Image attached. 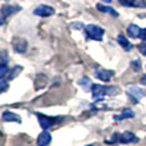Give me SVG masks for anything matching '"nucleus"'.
<instances>
[{
  "instance_id": "4be33fe9",
  "label": "nucleus",
  "mask_w": 146,
  "mask_h": 146,
  "mask_svg": "<svg viewBox=\"0 0 146 146\" xmlns=\"http://www.w3.org/2000/svg\"><path fill=\"white\" fill-rule=\"evenodd\" d=\"M0 58H1V63L0 64H8V54L5 50H3L0 53Z\"/></svg>"
},
{
  "instance_id": "412c9836",
  "label": "nucleus",
  "mask_w": 146,
  "mask_h": 146,
  "mask_svg": "<svg viewBox=\"0 0 146 146\" xmlns=\"http://www.w3.org/2000/svg\"><path fill=\"white\" fill-rule=\"evenodd\" d=\"M137 48H139V51L142 55H146V41H142L140 45H137Z\"/></svg>"
},
{
  "instance_id": "c85d7f7f",
  "label": "nucleus",
  "mask_w": 146,
  "mask_h": 146,
  "mask_svg": "<svg viewBox=\"0 0 146 146\" xmlns=\"http://www.w3.org/2000/svg\"><path fill=\"white\" fill-rule=\"evenodd\" d=\"M4 1H7V0H4Z\"/></svg>"
},
{
  "instance_id": "1a4fd4ad",
  "label": "nucleus",
  "mask_w": 146,
  "mask_h": 146,
  "mask_svg": "<svg viewBox=\"0 0 146 146\" xmlns=\"http://www.w3.org/2000/svg\"><path fill=\"white\" fill-rule=\"evenodd\" d=\"M95 76L99 78V80L103 81V82H109L110 78L114 76V71H111V69L99 68V69H96L95 71Z\"/></svg>"
},
{
  "instance_id": "f3484780",
  "label": "nucleus",
  "mask_w": 146,
  "mask_h": 146,
  "mask_svg": "<svg viewBox=\"0 0 146 146\" xmlns=\"http://www.w3.org/2000/svg\"><path fill=\"white\" fill-rule=\"evenodd\" d=\"M78 83L82 86L85 91H90V87H92V85H94V83L90 81V78H87V77H82L80 81H78Z\"/></svg>"
},
{
  "instance_id": "ddd939ff",
  "label": "nucleus",
  "mask_w": 146,
  "mask_h": 146,
  "mask_svg": "<svg viewBox=\"0 0 146 146\" xmlns=\"http://www.w3.org/2000/svg\"><path fill=\"white\" fill-rule=\"evenodd\" d=\"M140 32H141V28H140L137 25H131V26H128V28H127V33H128V36L132 38L140 37Z\"/></svg>"
},
{
  "instance_id": "aec40b11",
  "label": "nucleus",
  "mask_w": 146,
  "mask_h": 146,
  "mask_svg": "<svg viewBox=\"0 0 146 146\" xmlns=\"http://www.w3.org/2000/svg\"><path fill=\"white\" fill-rule=\"evenodd\" d=\"M131 67H132V69H133L135 72H140L141 71V62H140L139 59H136V60H133L131 63Z\"/></svg>"
},
{
  "instance_id": "bb28decb",
  "label": "nucleus",
  "mask_w": 146,
  "mask_h": 146,
  "mask_svg": "<svg viewBox=\"0 0 146 146\" xmlns=\"http://www.w3.org/2000/svg\"><path fill=\"white\" fill-rule=\"evenodd\" d=\"M103 1H104V3H110L111 0H103Z\"/></svg>"
},
{
  "instance_id": "a878e982",
  "label": "nucleus",
  "mask_w": 146,
  "mask_h": 146,
  "mask_svg": "<svg viewBox=\"0 0 146 146\" xmlns=\"http://www.w3.org/2000/svg\"><path fill=\"white\" fill-rule=\"evenodd\" d=\"M140 82H141L144 86H146V74L142 76V77H141V80H140Z\"/></svg>"
},
{
  "instance_id": "f257e3e1",
  "label": "nucleus",
  "mask_w": 146,
  "mask_h": 146,
  "mask_svg": "<svg viewBox=\"0 0 146 146\" xmlns=\"http://www.w3.org/2000/svg\"><path fill=\"white\" fill-rule=\"evenodd\" d=\"M110 139H111L110 141H108L109 144H115V142H119V144H133V142L139 141L136 135H133L132 132L128 131L123 132V133H114Z\"/></svg>"
},
{
  "instance_id": "dca6fc26",
  "label": "nucleus",
  "mask_w": 146,
  "mask_h": 146,
  "mask_svg": "<svg viewBox=\"0 0 146 146\" xmlns=\"http://www.w3.org/2000/svg\"><path fill=\"white\" fill-rule=\"evenodd\" d=\"M96 8H98V10H100V12H103V13H110L114 18H117L119 15L118 12H117L115 9H113V8H110V7H105V5H101V4H96Z\"/></svg>"
},
{
  "instance_id": "a211bd4d",
  "label": "nucleus",
  "mask_w": 146,
  "mask_h": 146,
  "mask_svg": "<svg viewBox=\"0 0 146 146\" xmlns=\"http://www.w3.org/2000/svg\"><path fill=\"white\" fill-rule=\"evenodd\" d=\"M22 69H23V67H21V66H15V67H13L12 71L9 69V72H8V80H13V78H14L15 76L18 74V73L22 72Z\"/></svg>"
},
{
  "instance_id": "f03ea898",
  "label": "nucleus",
  "mask_w": 146,
  "mask_h": 146,
  "mask_svg": "<svg viewBox=\"0 0 146 146\" xmlns=\"http://www.w3.org/2000/svg\"><path fill=\"white\" fill-rule=\"evenodd\" d=\"M85 33L90 40L101 41L104 37V33H105V30L96 25H87L85 27Z\"/></svg>"
},
{
  "instance_id": "4468645a",
  "label": "nucleus",
  "mask_w": 146,
  "mask_h": 146,
  "mask_svg": "<svg viewBox=\"0 0 146 146\" xmlns=\"http://www.w3.org/2000/svg\"><path fill=\"white\" fill-rule=\"evenodd\" d=\"M135 117V113L131 110V109H126L124 111H122L121 114H118V115H114V121L119 122L122 121V119H128V118H133Z\"/></svg>"
},
{
  "instance_id": "5701e85b",
  "label": "nucleus",
  "mask_w": 146,
  "mask_h": 146,
  "mask_svg": "<svg viewBox=\"0 0 146 146\" xmlns=\"http://www.w3.org/2000/svg\"><path fill=\"white\" fill-rule=\"evenodd\" d=\"M0 86H1V92L7 91V88H8V83H7V81L1 80V82H0Z\"/></svg>"
},
{
  "instance_id": "cd10ccee",
  "label": "nucleus",
  "mask_w": 146,
  "mask_h": 146,
  "mask_svg": "<svg viewBox=\"0 0 146 146\" xmlns=\"http://www.w3.org/2000/svg\"><path fill=\"white\" fill-rule=\"evenodd\" d=\"M86 146H92V145H86Z\"/></svg>"
},
{
  "instance_id": "6ab92c4d",
  "label": "nucleus",
  "mask_w": 146,
  "mask_h": 146,
  "mask_svg": "<svg viewBox=\"0 0 146 146\" xmlns=\"http://www.w3.org/2000/svg\"><path fill=\"white\" fill-rule=\"evenodd\" d=\"M121 92V90H119L117 86H109V87H106V95H117V94Z\"/></svg>"
},
{
  "instance_id": "2eb2a0df",
  "label": "nucleus",
  "mask_w": 146,
  "mask_h": 146,
  "mask_svg": "<svg viewBox=\"0 0 146 146\" xmlns=\"http://www.w3.org/2000/svg\"><path fill=\"white\" fill-rule=\"evenodd\" d=\"M117 41H118V44H119V45H121L126 51H129V50L132 49L131 42H129V41L127 40V38L124 37L123 35H118V37H117Z\"/></svg>"
},
{
  "instance_id": "0eeeda50",
  "label": "nucleus",
  "mask_w": 146,
  "mask_h": 146,
  "mask_svg": "<svg viewBox=\"0 0 146 146\" xmlns=\"http://www.w3.org/2000/svg\"><path fill=\"white\" fill-rule=\"evenodd\" d=\"M12 45H13V49H14L15 53H19V54H23L27 51V41L25 38H21V37H15L13 38L12 41Z\"/></svg>"
},
{
  "instance_id": "9d476101",
  "label": "nucleus",
  "mask_w": 146,
  "mask_h": 146,
  "mask_svg": "<svg viewBox=\"0 0 146 146\" xmlns=\"http://www.w3.org/2000/svg\"><path fill=\"white\" fill-rule=\"evenodd\" d=\"M51 142V135L44 129L37 137V146H48Z\"/></svg>"
},
{
  "instance_id": "423d86ee",
  "label": "nucleus",
  "mask_w": 146,
  "mask_h": 146,
  "mask_svg": "<svg viewBox=\"0 0 146 146\" xmlns=\"http://www.w3.org/2000/svg\"><path fill=\"white\" fill-rule=\"evenodd\" d=\"M55 13V9L53 7H49V5H45V4H41L33 10V14L35 15H38V17H50Z\"/></svg>"
},
{
  "instance_id": "9b49d317",
  "label": "nucleus",
  "mask_w": 146,
  "mask_h": 146,
  "mask_svg": "<svg viewBox=\"0 0 146 146\" xmlns=\"http://www.w3.org/2000/svg\"><path fill=\"white\" fill-rule=\"evenodd\" d=\"M124 7L133 8H146V0H118Z\"/></svg>"
},
{
  "instance_id": "20e7f679",
  "label": "nucleus",
  "mask_w": 146,
  "mask_h": 146,
  "mask_svg": "<svg viewBox=\"0 0 146 146\" xmlns=\"http://www.w3.org/2000/svg\"><path fill=\"white\" fill-rule=\"evenodd\" d=\"M19 10H21V7H18V5H3L1 7V19H0V23L4 25L5 18L10 17V15H13L14 13L19 12Z\"/></svg>"
},
{
  "instance_id": "6e6552de",
  "label": "nucleus",
  "mask_w": 146,
  "mask_h": 146,
  "mask_svg": "<svg viewBox=\"0 0 146 146\" xmlns=\"http://www.w3.org/2000/svg\"><path fill=\"white\" fill-rule=\"evenodd\" d=\"M91 94H92V98L95 100H101L106 95V87L98 85V83H94L92 87H91Z\"/></svg>"
},
{
  "instance_id": "393cba45",
  "label": "nucleus",
  "mask_w": 146,
  "mask_h": 146,
  "mask_svg": "<svg viewBox=\"0 0 146 146\" xmlns=\"http://www.w3.org/2000/svg\"><path fill=\"white\" fill-rule=\"evenodd\" d=\"M71 27H73V28H82L83 25H81V23H72Z\"/></svg>"
},
{
  "instance_id": "f8f14e48",
  "label": "nucleus",
  "mask_w": 146,
  "mask_h": 146,
  "mask_svg": "<svg viewBox=\"0 0 146 146\" xmlns=\"http://www.w3.org/2000/svg\"><path fill=\"white\" fill-rule=\"evenodd\" d=\"M3 121L4 122H17V123H21V117L15 113H12V111H3L1 115Z\"/></svg>"
},
{
  "instance_id": "39448f33",
  "label": "nucleus",
  "mask_w": 146,
  "mask_h": 146,
  "mask_svg": "<svg viewBox=\"0 0 146 146\" xmlns=\"http://www.w3.org/2000/svg\"><path fill=\"white\" fill-rule=\"evenodd\" d=\"M127 95H128L129 100H131L132 103L137 104L142 98H144V91H142L140 87L132 86V87H129L128 90H127Z\"/></svg>"
},
{
  "instance_id": "b1692460",
  "label": "nucleus",
  "mask_w": 146,
  "mask_h": 146,
  "mask_svg": "<svg viewBox=\"0 0 146 146\" xmlns=\"http://www.w3.org/2000/svg\"><path fill=\"white\" fill-rule=\"evenodd\" d=\"M142 41H146V28H144V30H141V32H140V37Z\"/></svg>"
},
{
  "instance_id": "7ed1b4c3",
  "label": "nucleus",
  "mask_w": 146,
  "mask_h": 146,
  "mask_svg": "<svg viewBox=\"0 0 146 146\" xmlns=\"http://www.w3.org/2000/svg\"><path fill=\"white\" fill-rule=\"evenodd\" d=\"M36 115H37L38 123H40L41 128H44V129L51 128L53 124L58 123V122H60L62 119H63V118H60V117H55V118H53V117H48V115H45V114H40V113H37Z\"/></svg>"
}]
</instances>
